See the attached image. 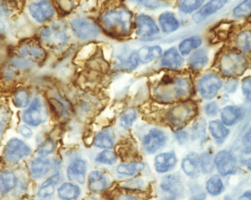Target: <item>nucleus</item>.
Instances as JSON below:
<instances>
[{"instance_id": "nucleus-1", "label": "nucleus", "mask_w": 251, "mask_h": 200, "mask_svg": "<svg viewBox=\"0 0 251 200\" xmlns=\"http://www.w3.org/2000/svg\"><path fill=\"white\" fill-rule=\"evenodd\" d=\"M193 93L191 79L182 73L168 72L159 80L153 90L155 98L165 103L183 102Z\"/></svg>"}, {"instance_id": "nucleus-2", "label": "nucleus", "mask_w": 251, "mask_h": 200, "mask_svg": "<svg viewBox=\"0 0 251 200\" xmlns=\"http://www.w3.org/2000/svg\"><path fill=\"white\" fill-rule=\"evenodd\" d=\"M133 18L130 10L123 4L110 7L100 18V27L109 36L124 38L131 34Z\"/></svg>"}, {"instance_id": "nucleus-3", "label": "nucleus", "mask_w": 251, "mask_h": 200, "mask_svg": "<svg viewBox=\"0 0 251 200\" xmlns=\"http://www.w3.org/2000/svg\"><path fill=\"white\" fill-rule=\"evenodd\" d=\"M218 66L224 75L234 78L245 73L248 67V61L242 52L229 50L221 55Z\"/></svg>"}, {"instance_id": "nucleus-4", "label": "nucleus", "mask_w": 251, "mask_h": 200, "mask_svg": "<svg viewBox=\"0 0 251 200\" xmlns=\"http://www.w3.org/2000/svg\"><path fill=\"white\" fill-rule=\"evenodd\" d=\"M41 38L49 47L60 49L67 45L70 36L66 25L56 22L42 29Z\"/></svg>"}, {"instance_id": "nucleus-5", "label": "nucleus", "mask_w": 251, "mask_h": 200, "mask_svg": "<svg viewBox=\"0 0 251 200\" xmlns=\"http://www.w3.org/2000/svg\"><path fill=\"white\" fill-rule=\"evenodd\" d=\"M197 108L193 102H181L171 108L167 113L169 123L174 127H182L197 115Z\"/></svg>"}, {"instance_id": "nucleus-6", "label": "nucleus", "mask_w": 251, "mask_h": 200, "mask_svg": "<svg viewBox=\"0 0 251 200\" xmlns=\"http://www.w3.org/2000/svg\"><path fill=\"white\" fill-rule=\"evenodd\" d=\"M16 56L25 63H42L46 58V52L36 41H28L18 48Z\"/></svg>"}, {"instance_id": "nucleus-7", "label": "nucleus", "mask_w": 251, "mask_h": 200, "mask_svg": "<svg viewBox=\"0 0 251 200\" xmlns=\"http://www.w3.org/2000/svg\"><path fill=\"white\" fill-rule=\"evenodd\" d=\"M72 29L75 36L83 41L94 40L100 34L101 28L92 20L76 18L71 22Z\"/></svg>"}, {"instance_id": "nucleus-8", "label": "nucleus", "mask_w": 251, "mask_h": 200, "mask_svg": "<svg viewBox=\"0 0 251 200\" xmlns=\"http://www.w3.org/2000/svg\"><path fill=\"white\" fill-rule=\"evenodd\" d=\"M223 81L216 73H209L204 75L197 82L199 94L203 99L211 100L217 96L222 88Z\"/></svg>"}, {"instance_id": "nucleus-9", "label": "nucleus", "mask_w": 251, "mask_h": 200, "mask_svg": "<svg viewBox=\"0 0 251 200\" xmlns=\"http://www.w3.org/2000/svg\"><path fill=\"white\" fill-rule=\"evenodd\" d=\"M31 153V149L24 141L13 138L7 144L4 152L5 160L8 163H16Z\"/></svg>"}, {"instance_id": "nucleus-10", "label": "nucleus", "mask_w": 251, "mask_h": 200, "mask_svg": "<svg viewBox=\"0 0 251 200\" xmlns=\"http://www.w3.org/2000/svg\"><path fill=\"white\" fill-rule=\"evenodd\" d=\"M214 163L218 173L221 176L235 175L238 170V163L236 158L231 152L221 150L214 157Z\"/></svg>"}, {"instance_id": "nucleus-11", "label": "nucleus", "mask_w": 251, "mask_h": 200, "mask_svg": "<svg viewBox=\"0 0 251 200\" xmlns=\"http://www.w3.org/2000/svg\"><path fill=\"white\" fill-rule=\"evenodd\" d=\"M168 137L162 129L153 128L145 135L142 141L144 150L148 153H154L166 146Z\"/></svg>"}, {"instance_id": "nucleus-12", "label": "nucleus", "mask_w": 251, "mask_h": 200, "mask_svg": "<svg viewBox=\"0 0 251 200\" xmlns=\"http://www.w3.org/2000/svg\"><path fill=\"white\" fill-rule=\"evenodd\" d=\"M159 187L162 192L169 199L179 198L184 194V184L181 178L177 175H168L164 176Z\"/></svg>"}, {"instance_id": "nucleus-13", "label": "nucleus", "mask_w": 251, "mask_h": 200, "mask_svg": "<svg viewBox=\"0 0 251 200\" xmlns=\"http://www.w3.org/2000/svg\"><path fill=\"white\" fill-rule=\"evenodd\" d=\"M47 115L45 112L43 104L39 97L34 99L33 102L29 108L23 115V120L25 123L32 126H38L46 120Z\"/></svg>"}, {"instance_id": "nucleus-14", "label": "nucleus", "mask_w": 251, "mask_h": 200, "mask_svg": "<svg viewBox=\"0 0 251 200\" xmlns=\"http://www.w3.org/2000/svg\"><path fill=\"white\" fill-rule=\"evenodd\" d=\"M29 11L31 16L39 23H45L54 15L53 5L49 0H40L31 4Z\"/></svg>"}, {"instance_id": "nucleus-15", "label": "nucleus", "mask_w": 251, "mask_h": 200, "mask_svg": "<svg viewBox=\"0 0 251 200\" xmlns=\"http://www.w3.org/2000/svg\"><path fill=\"white\" fill-rule=\"evenodd\" d=\"M159 29L151 17L141 14L136 18V33L139 37H151L159 33Z\"/></svg>"}, {"instance_id": "nucleus-16", "label": "nucleus", "mask_w": 251, "mask_h": 200, "mask_svg": "<svg viewBox=\"0 0 251 200\" xmlns=\"http://www.w3.org/2000/svg\"><path fill=\"white\" fill-rule=\"evenodd\" d=\"M228 0H210L205 5L201 6L197 13L194 14L193 21L196 23L202 22L204 20L207 19L208 17L211 16L224 8Z\"/></svg>"}, {"instance_id": "nucleus-17", "label": "nucleus", "mask_w": 251, "mask_h": 200, "mask_svg": "<svg viewBox=\"0 0 251 200\" xmlns=\"http://www.w3.org/2000/svg\"><path fill=\"white\" fill-rule=\"evenodd\" d=\"M221 116L226 126H233L245 118V111L240 106L227 105L221 111Z\"/></svg>"}, {"instance_id": "nucleus-18", "label": "nucleus", "mask_w": 251, "mask_h": 200, "mask_svg": "<svg viewBox=\"0 0 251 200\" xmlns=\"http://www.w3.org/2000/svg\"><path fill=\"white\" fill-rule=\"evenodd\" d=\"M87 163L81 159L73 161L67 168V176L70 181L73 182L84 184L85 182L87 173Z\"/></svg>"}, {"instance_id": "nucleus-19", "label": "nucleus", "mask_w": 251, "mask_h": 200, "mask_svg": "<svg viewBox=\"0 0 251 200\" xmlns=\"http://www.w3.org/2000/svg\"><path fill=\"white\" fill-rule=\"evenodd\" d=\"M177 157L174 152H166L158 154L154 160L155 170L158 173H166L175 168Z\"/></svg>"}, {"instance_id": "nucleus-20", "label": "nucleus", "mask_w": 251, "mask_h": 200, "mask_svg": "<svg viewBox=\"0 0 251 200\" xmlns=\"http://www.w3.org/2000/svg\"><path fill=\"white\" fill-rule=\"evenodd\" d=\"M184 63L181 53L175 47L170 48L162 55L161 65L169 70H177Z\"/></svg>"}, {"instance_id": "nucleus-21", "label": "nucleus", "mask_w": 251, "mask_h": 200, "mask_svg": "<svg viewBox=\"0 0 251 200\" xmlns=\"http://www.w3.org/2000/svg\"><path fill=\"white\" fill-rule=\"evenodd\" d=\"M200 157L198 153L191 152L183 159L182 170L187 175L191 177H198L200 175Z\"/></svg>"}, {"instance_id": "nucleus-22", "label": "nucleus", "mask_w": 251, "mask_h": 200, "mask_svg": "<svg viewBox=\"0 0 251 200\" xmlns=\"http://www.w3.org/2000/svg\"><path fill=\"white\" fill-rule=\"evenodd\" d=\"M208 63V52L204 49H197L189 57V67L193 72L200 71L206 66Z\"/></svg>"}, {"instance_id": "nucleus-23", "label": "nucleus", "mask_w": 251, "mask_h": 200, "mask_svg": "<svg viewBox=\"0 0 251 200\" xmlns=\"http://www.w3.org/2000/svg\"><path fill=\"white\" fill-rule=\"evenodd\" d=\"M139 63L148 64L157 60L163 55V50L159 46H145L137 50Z\"/></svg>"}, {"instance_id": "nucleus-24", "label": "nucleus", "mask_w": 251, "mask_h": 200, "mask_svg": "<svg viewBox=\"0 0 251 200\" xmlns=\"http://www.w3.org/2000/svg\"><path fill=\"white\" fill-rule=\"evenodd\" d=\"M159 24L162 31L166 34L176 32L180 27L178 20L172 12H165L159 15Z\"/></svg>"}, {"instance_id": "nucleus-25", "label": "nucleus", "mask_w": 251, "mask_h": 200, "mask_svg": "<svg viewBox=\"0 0 251 200\" xmlns=\"http://www.w3.org/2000/svg\"><path fill=\"white\" fill-rule=\"evenodd\" d=\"M89 189L94 192H101L108 187V180L101 172L93 171L89 175Z\"/></svg>"}, {"instance_id": "nucleus-26", "label": "nucleus", "mask_w": 251, "mask_h": 200, "mask_svg": "<svg viewBox=\"0 0 251 200\" xmlns=\"http://www.w3.org/2000/svg\"><path fill=\"white\" fill-rule=\"evenodd\" d=\"M51 162L48 159L42 157L34 159L31 164V173L35 178L39 179L48 174L51 168Z\"/></svg>"}, {"instance_id": "nucleus-27", "label": "nucleus", "mask_w": 251, "mask_h": 200, "mask_svg": "<svg viewBox=\"0 0 251 200\" xmlns=\"http://www.w3.org/2000/svg\"><path fill=\"white\" fill-rule=\"evenodd\" d=\"M210 133L218 143H222L229 136V129L220 121H211L208 125Z\"/></svg>"}, {"instance_id": "nucleus-28", "label": "nucleus", "mask_w": 251, "mask_h": 200, "mask_svg": "<svg viewBox=\"0 0 251 200\" xmlns=\"http://www.w3.org/2000/svg\"><path fill=\"white\" fill-rule=\"evenodd\" d=\"M235 43L242 53H251V29H244L238 32L235 36Z\"/></svg>"}, {"instance_id": "nucleus-29", "label": "nucleus", "mask_w": 251, "mask_h": 200, "mask_svg": "<svg viewBox=\"0 0 251 200\" xmlns=\"http://www.w3.org/2000/svg\"><path fill=\"white\" fill-rule=\"evenodd\" d=\"M202 44V39L200 36H193L187 38L179 44V52L183 56L190 55L193 50H197Z\"/></svg>"}, {"instance_id": "nucleus-30", "label": "nucleus", "mask_w": 251, "mask_h": 200, "mask_svg": "<svg viewBox=\"0 0 251 200\" xmlns=\"http://www.w3.org/2000/svg\"><path fill=\"white\" fill-rule=\"evenodd\" d=\"M81 194L78 186L72 183H65L58 189V197L62 200H73Z\"/></svg>"}, {"instance_id": "nucleus-31", "label": "nucleus", "mask_w": 251, "mask_h": 200, "mask_svg": "<svg viewBox=\"0 0 251 200\" xmlns=\"http://www.w3.org/2000/svg\"><path fill=\"white\" fill-rule=\"evenodd\" d=\"M145 167V163L142 162H132L119 165L117 169V172L121 175L132 176L143 171Z\"/></svg>"}, {"instance_id": "nucleus-32", "label": "nucleus", "mask_w": 251, "mask_h": 200, "mask_svg": "<svg viewBox=\"0 0 251 200\" xmlns=\"http://www.w3.org/2000/svg\"><path fill=\"white\" fill-rule=\"evenodd\" d=\"M17 177L13 173L7 172L0 175V194L9 192L17 185Z\"/></svg>"}, {"instance_id": "nucleus-33", "label": "nucleus", "mask_w": 251, "mask_h": 200, "mask_svg": "<svg viewBox=\"0 0 251 200\" xmlns=\"http://www.w3.org/2000/svg\"><path fill=\"white\" fill-rule=\"evenodd\" d=\"M94 146L99 149H111L114 146V139L110 131L103 130L99 132L94 140Z\"/></svg>"}, {"instance_id": "nucleus-34", "label": "nucleus", "mask_w": 251, "mask_h": 200, "mask_svg": "<svg viewBox=\"0 0 251 200\" xmlns=\"http://www.w3.org/2000/svg\"><path fill=\"white\" fill-rule=\"evenodd\" d=\"M60 181V175L56 174L49 177L47 181H45L42 184L39 189V196L42 198H48L51 197L54 193L55 186L58 184Z\"/></svg>"}, {"instance_id": "nucleus-35", "label": "nucleus", "mask_w": 251, "mask_h": 200, "mask_svg": "<svg viewBox=\"0 0 251 200\" xmlns=\"http://www.w3.org/2000/svg\"><path fill=\"white\" fill-rule=\"evenodd\" d=\"M206 190L210 195L214 197L222 194L224 190V185L221 177L217 175L210 177L206 182Z\"/></svg>"}, {"instance_id": "nucleus-36", "label": "nucleus", "mask_w": 251, "mask_h": 200, "mask_svg": "<svg viewBox=\"0 0 251 200\" xmlns=\"http://www.w3.org/2000/svg\"><path fill=\"white\" fill-rule=\"evenodd\" d=\"M205 0H178L177 6L180 12L191 14L200 9Z\"/></svg>"}, {"instance_id": "nucleus-37", "label": "nucleus", "mask_w": 251, "mask_h": 200, "mask_svg": "<svg viewBox=\"0 0 251 200\" xmlns=\"http://www.w3.org/2000/svg\"><path fill=\"white\" fill-rule=\"evenodd\" d=\"M138 118L136 111L133 108H127L126 109L121 116L120 123L121 126L124 129H129L135 123Z\"/></svg>"}, {"instance_id": "nucleus-38", "label": "nucleus", "mask_w": 251, "mask_h": 200, "mask_svg": "<svg viewBox=\"0 0 251 200\" xmlns=\"http://www.w3.org/2000/svg\"><path fill=\"white\" fill-rule=\"evenodd\" d=\"M214 158L211 153L204 152L200 157V167L201 170L204 174H210L214 170Z\"/></svg>"}, {"instance_id": "nucleus-39", "label": "nucleus", "mask_w": 251, "mask_h": 200, "mask_svg": "<svg viewBox=\"0 0 251 200\" xmlns=\"http://www.w3.org/2000/svg\"><path fill=\"white\" fill-rule=\"evenodd\" d=\"M15 106L20 108H26L29 103V94L25 89H21L15 93L13 98Z\"/></svg>"}, {"instance_id": "nucleus-40", "label": "nucleus", "mask_w": 251, "mask_h": 200, "mask_svg": "<svg viewBox=\"0 0 251 200\" xmlns=\"http://www.w3.org/2000/svg\"><path fill=\"white\" fill-rule=\"evenodd\" d=\"M251 15V0H245L233 9V16L242 18Z\"/></svg>"}, {"instance_id": "nucleus-41", "label": "nucleus", "mask_w": 251, "mask_h": 200, "mask_svg": "<svg viewBox=\"0 0 251 200\" xmlns=\"http://www.w3.org/2000/svg\"><path fill=\"white\" fill-rule=\"evenodd\" d=\"M96 161L101 164L105 165H113L116 163L117 156L115 152L109 149L100 152L97 157H96Z\"/></svg>"}, {"instance_id": "nucleus-42", "label": "nucleus", "mask_w": 251, "mask_h": 200, "mask_svg": "<svg viewBox=\"0 0 251 200\" xmlns=\"http://www.w3.org/2000/svg\"><path fill=\"white\" fill-rule=\"evenodd\" d=\"M55 150V143L53 139H48L45 142L42 144V146L39 148V156L42 157H48L50 153H53Z\"/></svg>"}, {"instance_id": "nucleus-43", "label": "nucleus", "mask_w": 251, "mask_h": 200, "mask_svg": "<svg viewBox=\"0 0 251 200\" xmlns=\"http://www.w3.org/2000/svg\"><path fill=\"white\" fill-rule=\"evenodd\" d=\"M205 123L202 119L198 120L193 125V136L195 139H202L205 136Z\"/></svg>"}, {"instance_id": "nucleus-44", "label": "nucleus", "mask_w": 251, "mask_h": 200, "mask_svg": "<svg viewBox=\"0 0 251 200\" xmlns=\"http://www.w3.org/2000/svg\"><path fill=\"white\" fill-rule=\"evenodd\" d=\"M242 149L246 154L251 153V126L247 131L242 139Z\"/></svg>"}, {"instance_id": "nucleus-45", "label": "nucleus", "mask_w": 251, "mask_h": 200, "mask_svg": "<svg viewBox=\"0 0 251 200\" xmlns=\"http://www.w3.org/2000/svg\"><path fill=\"white\" fill-rule=\"evenodd\" d=\"M204 112L208 116L214 117L218 115L219 112V106L215 102H210L204 107Z\"/></svg>"}, {"instance_id": "nucleus-46", "label": "nucleus", "mask_w": 251, "mask_h": 200, "mask_svg": "<svg viewBox=\"0 0 251 200\" xmlns=\"http://www.w3.org/2000/svg\"><path fill=\"white\" fill-rule=\"evenodd\" d=\"M50 102L52 106L53 107L55 112L58 114L59 115H60V116H62L66 112V108H65L64 105L60 101H59L57 99H50Z\"/></svg>"}, {"instance_id": "nucleus-47", "label": "nucleus", "mask_w": 251, "mask_h": 200, "mask_svg": "<svg viewBox=\"0 0 251 200\" xmlns=\"http://www.w3.org/2000/svg\"><path fill=\"white\" fill-rule=\"evenodd\" d=\"M242 90L244 95L246 97L251 96V76L245 77L242 81Z\"/></svg>"}, {"instance_id": "nucleus-48", "label": "nucleus", "mask_w": 251, "mask_h": 200, "mask_svg": "<svg viewBox=\"0 0 251 200\" xmlns=\"http://www.w3.org/2000/svg\"><path fill=\"white\" fill-rule=\"evenodd\" d=\"M11 12L9 4L5 0H0V17L8 16Z\"/></svg>"}, {"instance_id": "nucleus-49", "label": "nucleus", "mask_w": 251, "mask_h": 200, "mask_svg": "<svg viewBox=\"0 0 251 200\" xmlns=\"http://www.w3.org/2000/svg\"><path fill=\"white\" fill-rule=\"evenodd\" d=\"M176 137L177 139V142L180 145L186 143L188 140V134L187 132L184 130H179L178 132H176Z\"/></svg>"}, {"instance_id": "nucleus-50", "label": "nucleus", "mask_w": 251, "mask_h": 200, "mask_svg": "<svg viewBox=\"0 0 251 200\" xmlns=\"http://www.w3.org/2000/svg\"><path fill=\"white\" fill-rule=\"evenodd\" d=\"M237 87H238V81L235 79H232L226 84L225 90L227 92L234 93L236 91Z\"/></svg>"}, {"instance_id": "nucleus-51", "label": "nucleus", "mask_w": 251, "mask_h": 200, "mask_svg": "<svg viewBox=\"0 0 251 200\" xmlns=\"http://www.w3.org/2000/svg\"><path fill=\"white\" fill-rule=\"evenodd\" d=\"M20 132H21V134L25 138H31L32 136V131L29 126H21L20 127L19 129Z\"/></svg>"}, {"instance_id": "nucleus-52", "label": "nucleus", "mask_w": 251, "mask_h": 200, "mask_svg": "<svg viewBox=\"0 0 251 200\" xmlns=\"http://www.w3.org/2000/svg\"><path fill=\"white\" fill-rule=\"evenodd\" d=\"M5 129V118L2 116V114L0 113V140L2 139V135Z\"/></svg>"}, {"instance_id": "nucleus-53", "label": "nucleus", "mask_w": 251, "mask_h": 200, "mask_svg": "<svg viewBox=\"0 0 251 200\" xmlns=\"http://www.w3.org/2000/svg\"><path fill=\"white\" fill-rule=\"evenodd\" d=\"M116 200H139V199L134 196L126 194V195L120 196Z\"/></svg>"}, {"instance_id": "nucleus-54", "label": "nucleus", "mask_w": 251, "mask_h": 200, "mask_svg": "<svg viewBox=\"0 0 251 200\" xmlns=\"http://www.w3.org/2000/svg\"><path fill=\"white\" fill-rule=\"evenodd\" d=\"M238 200H251V191H246L241 196Z\"/></svg>"}, {"instance_id": "nucleus-55", "label": "nucleus", "mask_w": 251, "mask_h": 200, "mask_svg": "<svg viewBox=\"0 0 251 200\" xmlns=\"http://www.w3.org/2000/svg\"><path fill=\"white\" fill-rule=\"evenodd\" d=\"M245 166H246L248 170L251 171V158L248 159V160H246V162H245Z\"/></svg>"}, {"instance_id": "nucleus-56", "label": "nucleus", "mask_w": 251, "mask_h": 200, "mask_svg": "<svg viewBox=\"0 0 251 200\" xmlns=\"http://www.w3.org/2000/svg\"><path fill=\"white\" fill-rule=\"evenodd\" d=\"M132 2H136V3L142 4V5H145L148 0H130Z\"/></svg>"}, {"instance_id": "nucleus-57", "label": "nucleus", "mask_w": 251, "mask_h": 200, "mask_svg": "<svg viewBox=\"0 0 251 200\" xmlns=\"http://www.w3.org/2000/svg\"></svg>"}]
</instances>
